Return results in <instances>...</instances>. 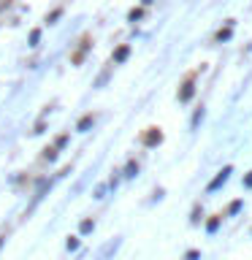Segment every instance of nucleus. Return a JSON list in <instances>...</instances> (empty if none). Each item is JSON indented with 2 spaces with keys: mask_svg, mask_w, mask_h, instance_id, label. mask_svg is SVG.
Returning a JSON list of instances; mask_svg holds the SVG:
<instances>
[{
  "mask_svg": "<svg viewBox=\"0 0 252 260\" xmlns=\"http://www.w3.org/2000/svg\"><path fill=\"white\" fill-rule=\"evenodd\" d=\"M193 89H195V73H190V76H187L182 92H179V101H190V98H193Z\"/></svg>",
  "mask_w": 252,
  "mask_h": 260,
  "instance_id": "f257e3e1",
  "label": "nucleus"
},
{
  "mask_svg": "<svg viewBox=\"0 0 252 260\" xmlns=\"http://www.w3.org/2000/svg\"><path fill=\"white\" fill-rule=\"evenodd\" d=\"M228 174H231V168H225V171H219V176L214 179V182H211L209 184V190H214V187H219V184H223L225 182V179H228Z\"/></svg>",
  "mask_w": 252,
  "mask_h": 260,
  "instance_id": "f03ea898",
  "label": "nucleus"
},
{
  "mask_svg": "<svg viewBox=\"0 0 252 260\" xmlns=\"http://www.w3.org/2000/svg\"><path fill=\"white\" fill-rule=\"evenodd\" d=\"M125 57H128V46H122V49H119V52H117V54H114V60H125Z\"/></svg>",
  "mask_w": 252,
  "mask_h": 260,
  "instance_id": "7ed1b4c3",
  "label": "nucleus"
},
{
  "mask_svg": "<svg viewBox=\"0 0 252 260\" xmlns=\"http://www.w3.org/2000/svg\"><path fill=\"white\" fill-rule=\"evenodd\" d=\"M92 119H95V117H92V114H89V117H84V119H81V122H79V130H84V127H87V125H89V122H92Z\"/></svg>",
  "mask_w": 252,
  "mask_h": 260,
  "instance_id": "20e7f679",
  "label": "nucleus"
},
{
  "mask_svg": "<svg viewBox=\"0 0 252 260\" xmlns=\"http://www.w3.org/2000/svg\"><path fill=\"white\" fill-rule=\"evenodd\" d=\"M81 231H84V233L92 231V219H84V222H81Z\"/></svg>",
  "mask_w": 252,
  "mask_h": 260,
  "instance_id": "39448f33",
  "label": "nucleus"
}]
</instances>
